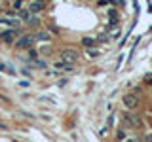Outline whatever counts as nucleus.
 <instances>
[{"instance_id":"20e7f679","label":"nucleus","mask_w":152,"mask_h":142,"mask_svg":"<svg viewBox=\"0 0 152 142\" xmlns=\"http://www.w3.org/2000/svg\"><path fill=\"white\" fill-rule=\"evenodd\" d=\"M122 102H124V106H126V108H129V110L137 108V104H139V101H137V95H124Z\"/></svg>"},{"instance_id":"7ed1b4c3","label":"nucleus","mask_w":152,"mask_h":142,"mask_svg":"<svg viewBox=\"0 0 152 142\" xmlns=\"http://www.w3.org/2000/svg\"><path fill=\"white\" fill-rule=\"evenodd\" d=\"M32 44H34V36L27 34V36L19 38V40L15 42V47H17V49H28V47H31Z\"/></svg>"},{"instance_id":"39448f33","label":"nucleus","mask_w":152,"mask_h":142,"mask_svg":"<svg viewBox=\"0 0 152 142\" xmlns=\"http://www.w3.org/2000/svg\"><path fill=\"white\" fill-rule=\"evenodd\" d=\"M15 38H17V30H4L2 34H0V40L6 42V44H12Z\"/></svg>"},{"instance_id":"f257e3e1","label":"nucleus","mask_w":152,"mask_h":142,"mask_svg":"<svg viewBox=\"0 0 152 142\" xmlns=\"http://www.w3.org/2000/svg\"><path fill=\"white\" fill-rule=\"evenodd\" d=\"M122 120H124V123L126 125H129V127H135V129H139V127L142 125V121H141V117L139 116H135V114H124L122 116Z\"/></svg>"},{"instance_id":"ddd939ff","label":"nucleus","mask_w":152,"mask_h":142,"mask_svg":"<svg viewBox=\"0 0 152 142\" xmlns=\"http://www.w3.org/2000/svg\"><path fill=\"white\" fill-rule=\"evenodd\" d=\"M116 138H118V140H124V138H126V135H124V131H118Z\"/></svg>"},{"instance_id":"2eb2a0df","label":"nucleus","mask_w":152,"mask_h":142,"mask_svg":"<svg viewBox=\"0 0 152 142\" xmlns=\"http://www.w3.org/2000/svg\"><path fill=\"white\" fill-rule=\"evenodd\" d=\"M145 82H146V83H152V74H150V76H146V78H145Z\"/></svg>"},{"instance_id":"1a4fd4ad","label":"nucleus","mask_w":152,"mask_h":142,"mask_svg":"<svg viewBox=\"0 0 152 142\" xmlns=\"http://www.w3.org/2000/svg\"><path fill=\"white\" fill-rule=\"evenodd\" d=\"M19 12H21V17L25 19V21H28V19L32 17V12H31L28 8H27V9H19Z\"/></svg>"},{"instance_id":"dca6fc26","label":"nucleus","mask_w":152,"mask_h":142,"mask_svg":"<svg viewBox=\"0 0 152 142\" xmlns=\"http://www.w3.org/2000/svg\"><path fill=\"white\" fill-rule=\"evenodd\" d=\"M146 142H152V136H146Z\"/></svg>"},{"instance_id":"f03ea898","label":"nucleus","mask_w":152,"mask_h":142,"mask_svg":"<svg viewBox=\"0 0 152 142\" xmlns=\"http://www.w3.org/2000/svg\"><path fill=\"white\" fill-rule=\"evenodd\" d=\"M61 59H63V63H66V64H76L78 53H76L74 49H65L63 53H61Z\"/></svg>"},{"instance_id":"9b49d317","label":"nucleus","mask_w":152,"mask_h":142,"mask_svg":"<svg viewBox=\"0 0 152 142\" xmlns=\"http://www.w3.org/2000/svg\"><path fill=\"white\" fill-rule=\"evenodd\" d=\"M88 55H89V57H97L99 51H97V49H91V47H88Z\"/></svg>"},{"instance_id":"f8f14e48","label":"nucleus","mask_w":152,"mask_h":142,"mask_svg":"<svg viewBox=\"0 0 152 142\" xmlns=\"http://www.w3.org/2000/svg\"><path fill=\"white\" fill-rule=\"evenodd\" d=\"M13 9H17V12L21 9V0H15V4H13Z\"/></svg>"},{"instance_id":"f3484780","label":"nucleus","mask_w":152,"mask_h":142,"mask_svg":"<svg viewBox=\"0 0 152 142\" xmlns=\"http://www.w3.org/2000/svg\"><path fill=\"white\" fill-rule=\"evenodd\" d=\"M2 12H4V9H2V6H0V13H2Z\"/></svg>"},{"instance_id":"423d86ee","label":"nucleus","mask_w":152,"mask_h":142,"mask_svg":"<svg viewBox=\"0 0 152 142\" xmlns=\"http://www.w3.org/2000/svg\"><path fill=\"white\" fill-rule=\"evenodd\" d=\"M28 9H31L32 13H40L42 9H44V2H36V0H32V4L28 6Z\"/></svg>"},{"instance_id":"9d476101","label":"nucleus","mask_w":152,"mask_h":142,"mask_svg":"<svg viewBox=\"0 0 152 142\" xmlns=\"http://www.w3.org/2000/svg\"><path fill=\"white\" fill-rule=\"evenodd\" d=\"M108 19H112V21H118V12L114 8L108 9Z\"/></svg>"},{"instance_id":"4468645a","label":"nucleus","mask_w":152,"mask_h":142,"mask_svg":"<svg viewBox=\"0 0 152 142\" xmlns=\"http://www.w3.org/2000/svg\"><path fill=\"white\" fill-rule=\"evenodd\" d=\"M126 142H141V138H139V136H133V138H127Z\"/></svg>"},{"instance_id":"a211bd4d","label":"nucleus","mask_w":152,"mask_h":142,"mask_svg":"<svg viewBox=\"0 0 152 142\" xmlns=\"http://www.w3.org/2000/svg\"><path fill=\"white\" fill-rule=\"evenodd\" d=\"M36 2H44V0H36Z\"/></svg>"},{"instance_id":"6e6552de","label":"nucleus","mask_w":152,"mask_h":142,"mask_svg":"<svg viewBox=\"0 0 152 142\" xmlns=\"http://www.w3.org/2000/svg\"><path fill=\"white\" fill-rule=\"evenodd\" d=\"M82 44H84L86 47H93V46H95V38L86 36V38H82Z\"/></svg>"},{"instance_id":"0eeeda50","label":"nucleus","mask_w":152,"mask_h":142,"mask_svg":"<svg viewBox=\"0 0 152 142\" xmlns=\"http://www.w3.org/2000/svg\"><path fill=\"white\" fill-rule=\"evenodd\" d=\"M34 40H38V42H48V40H51V36H50V32L40 30V32H36V34H34Z\"/></svg>"}]
</instances>
